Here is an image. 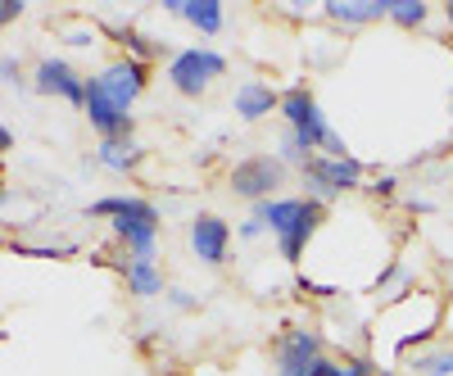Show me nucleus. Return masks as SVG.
<instances>
[{
  "label": "nucleus",
  "mask_w": 453,
  "mask_h": 376,
  "mask_svg": "<svg viewBox=\"0 0 453 376\" xmlns=\"http://www.w3.org/2000/svg\"><path fill=\"white\" fill-rule=\"evenodd\" d=\"M91 218H113V232H119V241H127L132 258H150V254H155V227H159L155 204L109 196V200L91 204Z\"/></svg>",
  "instance_id": "1"
},
{
  "label": "nucleus",
  "mask_w": 453,
  "mask_h": 376,
  "mask_svg": "<svg viewBox=\"0 0 453 376\" xmlns=\"http://www.w3.org/2000/svg\"><path fill=\"white\" fill-rule=\"evenodd\" d=\"M254 218H263V227L277 232L286 258H299L304 254V241L313 236L318 218H322V204L318 200H268L254 209Z\"/></svg>",
  "instance_id": "2"
},
{
  "label": "nucleus",
  "mask_w": 453,
  "mask_h": 376,
  "mask_svg": "<svg viewBox=\"0 0 453 376\" xmlns=\"http://www.w3.org/2000/svg\"><path fill=\"white\" fill-rule=\"evenodd\" d=\"M286 181V164L273 159V155H254V159H241L236 173H232V191L241 200H258L268 204V196L277 191V186Z\"/></svg>",
  "instance_id": "3"
},
{
  "label": "nucleus",
  "mask_w": 453,
  "mask_h": 376,
  "mask_svg": "<svg viewBox=\"0 0 453 376\" xmlns=\"http://www.w3.org/2000/svg\"><path fill=\"white\" fill-rule=\"evenodd\" d=\"M226 68V59L222 55H213V50H181L177 59H173V68H168V78H173V87L181 91V96H204L209 91V82L218 78V73Z\"/></svg>",
  "instance_id": "4"
},
{
  "label": "nucleus",
  "mask_w": 453,
  "mask_h": 376,
  "mask_svg": "<svg viewBox=\"0 0 453 376\" xmlns=\"http://www.w3.org/2000/svg\"><path fill=\"white\" fill-rule=\"evenodd\" d=\"M91 87H96L113 109H123V114H127V104L145 91V64H141V59H119V64H109L104 73H96Z\"/></svg>",
  "instance_id": "5"
},
{
  "label": "nucleus",
  "mask_w": 453,
  "mask_h": 376,
  "mask_svg": "<svg viewBox=\"0 0 453 376\" xmlns=\"http://www.w3.org/2000/svg\"><path fill=\"white\" fill-rule=\"evenodd\" d=\"M363 177V164L358 159H326V155H309L304 164V181L313 186V191L326 200L335 191H349V186H358Z\"/></svg>",
  "instance_id": "6"
},
{
  "label": "nucleus",
  "mask_w": 453,
  "mask_h": 376,
  "mask_svg": "<svg viewBox=\"0 0 453 376\" xmlns=\"http://www.w3.org/2000/svg\"><path fill=\"white\" fill-rule=\"evenodd\" d=\"M277 363H281V376H309L318 363V335L313 331H286L277 345Z\"/></svg>",
  "instance_id": "7"
},
{
  "label": "nucleus",
  "mask_w": 453,
  "mask_h": 376,
  "mask_svg": "<svg viewBox=\"0 0 453 376\" xmlns=\"http://www.w3.org/2000/svg\"><path fill=\"white\" fill-rule=\"evenodd\" d=\"M36 91L42 96H64L73 104H87V82L64 59H46L42 68H36Z\"/></svg>",
  "instance_id": "8"
},
{
  "label": "nucleus",
  "mask_w": 453,
  "mask_h": 376,
  "mask_svg": "<svg viewBox=\"0 0 453 376\" xmlns=\"http://www.w3.org/2000/svg\"><path fill=\"white\" fill-rule=\"evenodd\" d=\"M226 241H232V232H226L222 218L200 213V218L191 222V249H196L204 263H222V258H226Z\"/></svg>",
  "instance_id": "9"
},
{
  "label": "nucleus",
  "mask_w": 453,
  "mask_h": 376,
  "mask_svg": "<svg viewBox=\"0 0 453 376\" xmlns=\"http://www.w3.org/2000/svg\"><path fill=\"white\" fill-rule=\"evenodd\" d=\"M273 104L281 109V100L273 96V87H263V82H245L241 91H236V114L241 119H263V114H273Z\"/></svg>",
  "instance_id": "10"
},
{
  "label": "nucleus",
  "mask_w": 453,
  "mask_h": 376,
  "mask_svg": "<svg viewBox=\"0 0 453 376\" xmlns=\"http://www.w3.org/2000/svg\"><path fill=\"white\" fill-rule=\"evenodd\" d=\"M136 159H141V145H136L132 136H119V141H100V164H104V168H119V173H127Z\"/></svg>",
  "instance_id": "11"
},
{
  "label": "nucleus",
  "mask_w": 453,
  "mask_h": 376,
  "mask_svg": "<svg viewBox=\"0 0 453 376\" xmlns=\"http://www.w3.org/2000/svg\"><path fill=\"white\" fill-rule=\"evenodd\" d=\"M326 14H331V19H345V23H367V19H381V14H390V0H376V5H354V0H331Z\"/></svg>",
  "instance_id": "12"
},
{
  "label": "nucleus",
  "mask_w": 453,
  "mask_h": 376,
  "mask_svg": "<svg viewBox=\"0 0 453 376\" xmlns=\"http://www.w3.org/2000/svg\"><path fill=\"white\" fill-rule=\"evenodd\" d=\"M181 19H191L204 36H213V32H222V5H218V0H191V5H186L181 10Z\"/></svg>",
  "instance_id": "13"
},
{
  "label": "nucleus",
  "mask_w": 453,
  "mask_h": 376,
  "mask_svg": "<svg viewBox=\"0 0 453 376\" xmlns=\"http://www.w3.org/2000/svg\"><path fill=\"white\" fill-rule=\"evenodd\" d=\"M127 286H132V295H159L164 277L155 272V263H150V258H132L127 263Z\"/></svg>",
  "instance_id": "14"
},
{
  "label": "nucleus",
  "mask_w": 453,
  "mask_h": 376,
  "mask_svg": "<svg viewBox=\"0 0 453 376\" xmlns=\"http://www.w3.org/2000/svg\"><path fill=\"white\" fill-rule=\"evenodd\" d=\"M281 114H286L290 127H299V123H309V119L318 114V100H313L309 91H286V96H281Z\"/></svg>",
  "instance_id": "15"
},
{
  "label": "nucleus",
  "mask_w": 453,
  "mask_h": 376,
  "mask_svg": "<svg viewBox=\"0 0 453 376\" xmlns=\"http://www.w3.org/2000/svg\"><path fill=\"white\" fill-rule=\"evenodd\" d=\"M412 367H418L422 376H453V349H440V354H422V358H412Z\"/></svg>",
  "instance_id": "16"
},
{
  "label": "nucleus",
  "mask_w": 453,
  "mask_h": 376,
  "mask_svg": "<svg viewBox=\"0 0 453 376\" xmlns=\"http://www.w3.org/2000/svg\"><path fill=\"white\" fill-rule=\"evenodd\" d=\"M309 376H367V363H363V358H354L349 367H335L331 358H318Z\"/></svg>",
  "instance_id": "17"
},
{
  "label": "nucleus",
  "mask_w": 453,
  "mask_h": 376,
  "mask_svg": "<svg viewBox=\"0 0 453 376\" xmlns=\"http://www.w3.org/2000/svg\"><path fill=\"white\" fill-rule=\"evenodd\" d=\"M390 19L403 23V27H418L426 19V5H390Z\"/></svg>",
  "instance_id": "18"
},
{
  "label": "nucleus",
  "mask_w": 453,
  "mask_h": 376,
  "mask_svg": "<svg viewBox=\"0 0 453 376\" xmlns=\"http://www.w3.org/2000/svg\"><path fill=\"white\" fill-rule=\"evenodd\" d=\"M113 36H119V42H123V46H132V50H136V59L145 64V55H150V46L141 42V36H136V32H113Z\"/></svg>",
  "instance_id": "19"
},
{
  "label": "nucleus",
  "mask_w": 453,
  "mask_h": 376,
  "mask_svg": "<svg viewBox=\"0 0 453 376\" xmlns=\"http://www.w3.org/2000/svg\"><path fill=\"white\" fill-rule=\"evenodd\" d=\"M0 78H5V87H14V82H19V59H14V55L5 59V68H0Z\"/></svg>",
  "instance_id": "20"
},
{
  "label": "nucleus",
  "mask_w": 453,
  "mask_h": 376,
  "mask_svg": "<svg viewBox=\"0 0 453 376\" xmlns=\"http://www.w3.org/2000/svg\"><path fill=\"white\" fill-rule=\"evenodd\" d=\"M19 14H23V0H5V5H0V19H5V23L19 19Z\"/></svg>",
  "instance_id": "21"
},
{
  "label": "nucleus",
  "mask_w": 453,
  "mask_h": 376,
  "mask_svg": "<svg viewBox=\"0 0 453 376\" xmlns=\"http://www.w3.org/2000/svg\"><path fill=\"white\" fill-rule=\"evenodd\" d=\"M258 232H263V218H250L245 227H241V236H258Z\"/></svg>",
  "instance_id": "22"
},
{
  "label": "nucleus",
  "mask_w": 453,
  "mask_h": 376,
  "mask_svg": "<svg viewBox=\"0 0 453 376\" xmlns=\"http://www.w3.org/2000/svg\"><path fill=\"white\" fill-rule=\"evenodd\" d=\"M68 46H91V36L78 27V32H68Z\"/></svg>",
  "instance_id": "23"
},
{
  "label": "nucleus",
  "mask_w": 453,
  "mask_h": 376,
  "mask_svg": "<svg viewBox=\"0 0 453 376\" xmlns=\"http://www.w3.org/2000/svg\"><path fill=\"white\" fill-rule=\"evenodd\" d=\"M449 23H453V5H449Z\"/></svg>",
  "instance_id": "24"
},
{
  "label": "nucleus",
  "mask_w": 453,
  "mask_h": 376,
  "mask_svg": "<svg viewBox=\"0 0 453 376\" xmlns=\"http://www.w3.org/2000/svg\"><path fill=\"white\" fill-rule=\"evenodd\" d=\"M381 376H390V372H381Z\"/></svg>",
  "instance_id": "25"
}]
</instances>
